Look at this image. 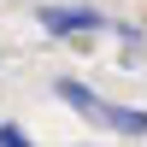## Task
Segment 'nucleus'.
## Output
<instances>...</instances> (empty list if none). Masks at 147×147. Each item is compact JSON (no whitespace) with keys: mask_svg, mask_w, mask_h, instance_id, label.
<instances>
[{"mask_svg":"<svg viewBox=\"0 0 147 147\" xmlns=\"http://www.w3.org/2000/svg\"><path fill=\"white\" fill-rule=\"evenodd\" d=\"M59 100L65 106H77L88 124H106V129H118V136H147V112L141 106H112V100H100L94 88H82V82H59Z\"/></svg>","mask_w":147,"mask_h":147,"instance_id":"nucleus-1","label":"nucleus"},{"mask_svg":"<svg viewBox=\"0 0 147 147\" xmlns=\"http://www.w3.org/2000/svg\"><path fill=\"white\" fill-rule=\"evenodd\" d=\"M41 30L47 35H88V30H112V24L88 6H41Z\"/></svg>","mask_w":147,"mask_h":147,"instance_id":"nucleus-2","label":"nucleus"},{"mask_svg":"<svg viewBox=\"0 0 147 147\" xmlns=\"http://www.w3.org/2000/svg\"><path fill=\"white\" fill-rule=\"evenodd\" d=\"M0 147H30V136H24V129H12V124H0Z\"/></svg>","mask_w":147,"mask_h":147,"instance_id":"nucleus-3","label":"nucleus"}]
</instances>
